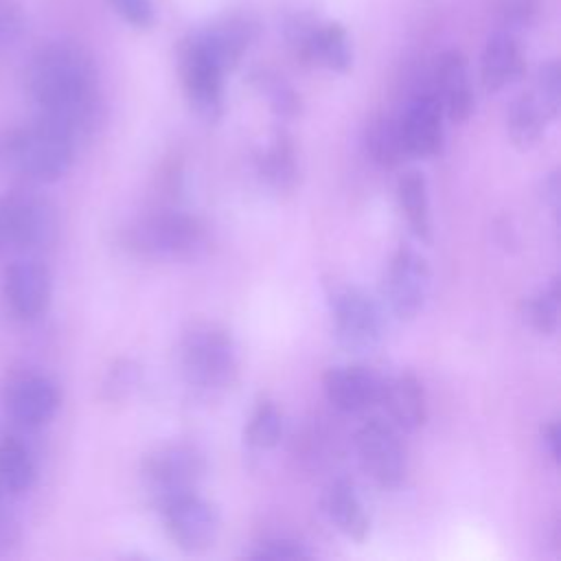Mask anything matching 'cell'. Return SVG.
<instances>
[{"label":"cell","mask_w":561,"mask_h":561,"mask_svg":"<svg viewBox=\"0 0 561 561\" xmlns=\"http://www.w3.org/2000/svg\"><path fill=\"white\" fill-rule=\"evenodd\" d=\"M158 513L171 543L186 554L206 552L219 537V508L210 500L202 497L199 491H191L164 502L158 506Z\"/></svg>","instance_id":"7"},{"label":"cell","mask_w":561,"mask_h":561,"mask_svg":"<svg viewBox=\"0 0 561 561\" xmlns=\"http://www.w3.org/2000/svg\"><path fill=\"white\" fill-rule=\"evenodd\" d=\"M2 403L15 425L24 430H39L59 412L61 392L57 383L42 373H20L7 381Z\"/></svg>","instance_id":"13"},{"label":"cell","mask_w":561,"mask_h":561,"mask_svg":"<svg viewBox=\"0 0 561 561\" xmlns=\"http://www.w3.org/2000/svg\"><path fill=\"white\" fill-rule=\"evenodd\" d=\"M140 386V366L134 359L121 357L112 362L101 381V399L110 405L125 403Z\"/></svg>","instance_id":"29"},{"label":"cell","mask_w":561,"mask_h":561,"mask_svg":"<svg viewBox=\"0 0 561 561\" xmlns=\"http://www.w3.org/2000/svg\"><path fill=\"white\" fill-rule=\"evenodd\" d=\"M26 85L39 116L61 125L77 140L96 123L99 72L90 53L75 42H48L26 70Z\"/></svg>","instance_id":"1"},{"label":"cell","mask_w":561,"mask_h":561,"mask_svg":"<svg viewBox=\"0 0 561 561\" xmlns=\"http://www.w3.org/2000/svg\"><path fill=\"white\" fill-rule=\"evenodd\" d=\"M77 142L61 125L37 114L31 125L0 136V164L26 182L50 184L70 171Z\"/></svg>","instance_id":"3"},{"label":"cell","mask_w":561,"mask_h":561,"mask_svg":"<svg viewBox=\"0 0 561 561\" xmlns=\"http://www.w3.org/2000/svg\"><path fill=\"white\" fill-rule=\"evenodd\" d=\"M180 79L191 110L206 123L224 114V70L213 64L204 50L186 37L180 46Z\"/></svg>","instance_id":"12"},{"label":"cell","mask_w":561,"mask_h":561,"mask_svg":"<svg viewBox=\"0 0 561 561\" xmlns=\"http://www.w3.org/2000/svg\"><path fill=\"white\" fill-rule=\"evenodd\" d=\"M283 434V414L270 399H259L250 412L243 438L252 449L265 451L278 445Z\"/></svg>","instance_id":"27"},{"label":"cell","mask_w":561,"mask_h":561,"mask_svg":"<svg viewBox=\"0 0 561 561\" xmlns=\"http://www.w3.org/2000/svg\"><path fill=\"white\" fill-rule=\"evenodd\" d=\"M526 70L524 53L513 31L493 33L480 57V81L486 92H500L515 83Z\"/></svg>","instance_id":"19"},{"label":"cell","mask_w":561,"mask_h":561,"mask_svg":"<svg viewBox=\"0 0 561 561\" xmlns=\"http://www.w3.org/2000/svg\"><path fill=\"white\" fill-rule=\"evenodd\" d=\"M178 366L186 388L202 401L226 397L237 386L241 373L232 333L210 320H195L182 331Z\"/></svg>","instance_id":"2"},{"label":"cell","mask_w":561,"mask_h":561,"mask_svg":"<svg viewBox=\"0 0 561 561\" xmlns=\"http://www.w3.org/2000/svg\"><path fill=\"white\" fill-rule=\"evenodd\" d=\"M329 403L342 412H364L379 403L383 379L362 364L329 368L322 377Z\"/></svg>","instance_id":"17"},{"label":"cell","mask_w":561,"mask_h":561,"mask_svg":"<svg viewBox=\"0 0 561 561\" xmlns=\"http://www.w3.org/2000/svg\"><path fill=\"white\" fill-rule=\"evenodd\" d=\"M533 90L537 92V96L546 103V107L557 118L559 103H561V70H559V64L554 59L539 66Z\"/></svg>","instance_id":"33"},{"label":"cell","mask_w":561,"mask_h":561,"mask_svg":"<svg viewBox=\"0 0 561 561\" xmlns=\"http://www.w3.org/2000/svg\"><path fill=\"white\" fill-rule=\"evenodd\" d=\"M35 460L28 447L18 438L0 443V500L11 502L24 495L35 480Z\"/></svg>","instance_id":"24"},{"label":"cell","mask_w":561,"mask_h":561,"mask_svg":"<svg viewBox=\"0 0 561 561\" xmlns=\"http://www.w3.org/2000/svg\"><path fill=\"white\" fill-rule=\"evenodd\" d=\"M254 85L261 90V94H265L272 112L278 118L291 121V118H296L300 114V99H298V94L280 77L261 72L259 77H254Z\"/></svg>","instance_id":"30"},{"label":"cell","mask_w":561,"mask_h":561,"mask_svg":"<svg viewBox=\"0 0 561 561\" xmlns=\"http://www.w3.org/2000/svg\"><path fill=\"white\" fill-rule=\"evenodd\" d=\"M355 447L364 471L383 489H397L408 473L405 447L392 423L370 419L359 425Z\"/></svg>","instance_id":"9"},{"label":"cell","mask_w":561,"mask_h":561,"mask_svg":"<svg viewBox=\"0 0 561 561\" xmlns=\"http://www.w3.org/2000/svg\"><path fill=\"white\" fill-rule=\"evenodd\" d=\"M364 147L368 158L381 169H394L403 162V158H408L399 131V121L390 116H375L368 123L364 131Z\"/></svg>","instance_id":"26"},{"label":"cell","mask_w":561,"mask_h":561,"mask_svg":"<svg viewBox=\"0 0 561 561\" xmlns=\"http://www.w3.org/2000/svg\"><path fill=\"white\" fill-rule=\"evenodd\" d=\"M24 26V13L15 0H0V46L13 42Z\"/></svg>","instance_id":"35"},{"label":"cell","mask_w":561,"mask_h":561,"mask_svg":"<svg viewBox=\"0 0 561 561\" xmlns=\"http://www.w3.org/2000/svg\"><path fill=\"white\" fill-rule=\"evenodd\" d=\"M443 107L434 92L419 94L410 101L399 121L405 153L412 158H432L443 149Z\"/></svg>","instance_id":"16"},{"label":"cell","mask_w":561,"mask_h":561,"mask_svg":"<svg viewBox=\"0 0 561 561\" xmlns=\"http://www.w3.org/2000/svg\"><path fill=\"white\" fill-rule=\"evenodd\" d=\"M248 557L250 559H272V561H278V559H309L311 550L305 543L296 541V539L272 537V539L259 541L248 552Z\"/></svg>","instance_id":"32"},{"label":"cell","mask_w":561,"mask_h":561,"mask_svg":"<svg viewBox=\"0 0 561 561\" xmlns=\"http://www.w3.org/2000/svg\"><path fill=\"white\" fill-rule=\"evenodd\" d=\"M559 300H561V283L554 276L546 287H541L535 296H530L524 305V316L528 324L541 333L552 335L559 327Z\"/></svg>","instance_id":"28"},{"label":"cell","mask_w":561,"mask_h":561,"mask_svg":"<svg viewBox=\"0 0 561 561\" xmlns=\"http://www.w3.org/2000/svg\"><path fill=\"white\" fill-rule=\"evenodd\" d=\"M552 121H554L552 112L530 88L528 92H522L508 107V116H506L508 138L519 151H528L543 138L546 127Z\"/></svg>","instance_id":"23"},{"label":"cell","mask_w":561,"mask_h":561,"mask_svg":"<svg viewBox=\"0 0 561 561\" xmlns=\"http://www.w3.org/2000/svg\"><path fill=\"white\" fill-rule=\"evenodd\" d=\"M256 173L265 182L267 188H272L278 195L294 193L300 180V167H298V149L294 138L278 129L274 136L261 147L254 156Z\"/></svg>","instance_id":"20"},{"label":"cell","mask_w":561,"mask_h":561,"mask_svg":"<svg viewBox=\"0 0 561 561\" xmlns=\"http://www.w3.org/2000/svg\"><path fill=\"white\" fill-rule=\"evenodd\" d=\"M114 13L134 28H149L156 20L151 0H107Z\"/></svg>","instance_id":"34"},{"label":"cell","mask_w":561,"mask_h":561,"mask_svg":"<svg viewBox=\"0 0 561 561\" xmlns=\"http://www.w3.org/2000/svg\"><path fill=\"white\" fill-rule=\"evenodd\" d=\"M324 513L329 522L351 541H366L370 533V519L366 508L355 493L353 484L346 480H335L324 493Z\"/></svg>","instance_id":"22"},{"label":"cell","mask_w":561,"mask_h":561,"mask_svg":"<svg viewBox=\"0 0 561 561\" xmlns=\"http://www.w3.org/2000/svg\"><path fill=\"white\" fill-rule=\"evenodd\" d=\"M436 99L451 123H465L473 112V90L467 59L458 50H445L436 64Z\"/></svg>","instance_id":"18"},{"label":"cell","mask_w":561,"mask_h":561,"mask_svg":"<svg viewBox=\"0 0 561 561\" xmlns=\"http://www.w3.org/2000/svg\"><path fill=\"white\" fill-rule=\"evenodd\" d=\"M541 445H543V451L548 454V458L554 465H559L561 440H559V423L557 421H548L541 425Z\"/></svg>","instance_id":"37"},{"label":"cell","mask_w":561,"mask_h":561,"mask_svg":"<svg viewBox=\"0 0 561 561\" xmlns=\"http://www.w3.org/2000/svg\"><path fill=\"white\" fill-rule=\"evenodd\" d=\"M287 39L305 64L322 66L333 72H346L353 64V48L348 35L337 22H316L294 18L287 24Z\"/></svg>","instance_id":"10"},{"label":"cell","mask_w":561,"mask_h":561,"mask_svg":"<svg viewBox=\"0 0 561 561\" xmlns=\"http://www.w3.org/2000/svg\"><path fill=\"white\" fill-rule=\"evenodd\" d=\"M430 283L432 274L427 261L414 248L399 245L383 278V294L392 313L399 320L416 318L425 307Z\"/></svg>","instance_id":"11"},{"label":"cell","mask_w":561,"mask_h":561,"mask_svg":"<svg viewBox=\"0 0 561 561\" xmlns=\"http://www.w3.org/2000/svg\"><path fill=\"white\" fill-rule=\"evenodd\" d=\"M379 403L386 408L394 427L414 432L427 421V399L423 383L412 373L383 379Z\"/></svg>","instance_id":"21"},{"label":"cell","mask_w":561,"mask_h":561,"mask_svg":"<svg viewBox=\"0 0 561 561\" xmlns=\"http://www.w3.org/2000/svg\"><path fill=\"white\" fill-rule=\"evenodd\" d=\"M57 237V213L44 197L9 193L0 197V256L35 254Z\"/></svg>","instance_id":"5"},{"label":"cell","mask_w":561,"mask_h":561,"mask_svg":"<svg viewBox=\"0 0 561 561\" xmlns=\"http://www.w3.org/2000/svg\"><path fill=\"white\" fill-rule=\"evenodd\" d=\"M123 243L142 259H193L206 245V226L184 210H156L125 228Z\"/></svg>","instance_id":"4"},{"label":"cell","mask_w":561,"mask_h":561,"mask_svg":"<svg viewBox=\"0 0 561 561\" xmlns=\"http://www.w3.org/2000/svg\"><path fill=\"white\" fill-rule=\"evenodd\" d=\"M495 9L506 31L528 28L539 18L541 0H497Z\"/></svg>","instance_id":"31"},{"label":"cell","mask_w":561,"mask_h":561,"mask_svg":"<svg viewBox=\"0 0 561 561\" xmlns=\"http://www.w3.org/2000/svg\"><path fill=\"white\" fill-rule=\"evenodd\" d=\"M333 335L348 353L373 351L383 333V318L377 302L359 287L342 285L329 294Z\"/></svg>","instance_id":"8"},{"label":"cell","mask_w":561,"mask_h":561,"mask_svg":"<svg viewBox=\"0 0 561 561\" xmlns=\"http://www.w3.org/2000/svg\"><path fill=\"white\" fill-rule=\"evenodd\" d=\"M397 202L410 226L412 234L421 243L432 241V217H430V197L427 182L421 171H405L397 182Z\"/></svg>","instance_id":"25"},{"label":"cell","mask_w":561,"mask_h":561,"mask_svg":"<svg viewBox=\"0 0 561 561\" xmlns=\"http://www.w3.org/2000/svg\"><path fill=\"white\" fill-rule=\"evenodd\" d=\"M20 539H22V524L18 515L7 506V502L0 500V554L13 550Z\"/></svg>","instance_id":"36"},{"label":"cell","mask_w":561,"mask_h":561,"mask_svg":"<svg viewBox=\"0 0 561 561\" xmlns=\"http://www.w3.org/2000/svg\"><path fill=\"white\" fill-rule=\"evenodd\" d=\"M206 469L204 454L191 443H167L158 447L140 467V480L149 504L158 508L178 495L197 491Z\"/></svg>","instance_id":"6"},{"label":"cell","mask_w":561,"mask_h":561,"mask_svg":"<svg viewBox=\"0 0 561 561\" xmlns=\"http://www.w3.org/2000/svg\"><path fill=\"white\" fill-rule=\"evenodd\" d=\"M2 298L13 318L24 322L37 320L46 313L53 298V278L48 267L33 256L13 261L4 270Z\"/></svg>","instance_id":"14"},{"label":"cell","mask_w":561,"mask_h":561,"mask_svg":"<svg viewBox=\"0 0 561 561\" xmlns=\"http://www.w3.org/2000/svg\"><path fill=\"white\" fill-rule=\"evenodd\" d=\"M254 37L256 22L243 13L224 15L191 35V39L204 50V55L224 72H230L239 66Z\"/></svg>","instance_id":"15"}]
</instances>
